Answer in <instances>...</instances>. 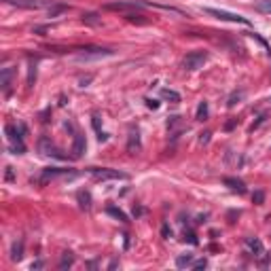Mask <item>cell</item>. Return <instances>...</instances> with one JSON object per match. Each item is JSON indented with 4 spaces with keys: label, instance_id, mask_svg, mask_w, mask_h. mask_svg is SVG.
<instances>
[{
    "label": "cell",
    "instance_id": "obj_1",
    "mask_svg": "<svg viewBox=\"0 0 271 271\" xmlns=\"http://www.w3.org/2000/svg\"><path fill=\"white\" fill-rule=\"evenodd\" d=\"M23 125H19V130L15 125H6V136H9V142H11V148L15 150V155H21L26 146H23Z\"/></svg>",
    "mask_w": 271,
    "mask_h": 271
},
{
    "label": "cell",
    "instance_id": "obj_2",
    "mask_svg": "<svg viewBox=\"0 0 271 271\" xmlns=\"http://www.w3.org/2000/svg\"><path fill=\"white\" fill-rule=\"evenodd\" d=\"M203 13H208L212 15V17H216L220 21H231V23H242V26H248V19L242 17V15H237V13H229V11H220V9H210V6H205Z\"/></svg>",
    "mask_w": 271,
    "mask_h": 271
},
{
    "label": "cell",
    "instance_id": "obj_3",
    "mask_svg": "<svg viewBox=\"0 0 271 271\" xmlns=\"http://www.w3.org/2000/svg\"><path fill=\"white\" fill-rule=\"evenodd\" d=\"M89 174L95 180H125L127 174L119 170H108V167H89Z\"/></svg>",
    "mask_w": 271,
    "mask_h": 271
},
{
    "label": "cell",
    "instance_id": "obj_4",
    "mask_svg": "<svg viewBox=\"0 0 271 271\" xmlns=\"http://www.w3.org/2000/svg\"><path fill=\"white\" fill-rule=\"evenodd\" d=\"M205 62H208V53L205 51H191L185 58V62H182V66H185V70H199Z\"/></svg>",
    "mask_w": 271,
    "mask_h": 271
},
{
    "label": "cell",
    "instance_id": "obj_5",
    "mask_svg": "<svg viewBox=\"0 0 271 271\" xmlns=\"http://www.w3.org/2000/svg\"><path fill=\"white\" fill-rule=\"evenodd\" d=\"M76 172H70V170H60V167H45L43 174H41V182H49L55 178H74Z\"/></svg>",
    "mask_w": 271,
    "mask_h": 271
},
{
    "label": "cell",
    "instance_id": "obj_6",
    "mask_svg": "<svg viewBox=\"0 0 271 271\" xmlns=\"http://www.w3.org/2000/svg\"><path fill=\"white\" fill-rule=\"evenodd\" d=\"M142 2H136V0H119V2H108L104 9L108 11H134V9H142Z\"/></svg>",
    "mask_w": 271,
    "mask_h": 271
},
{
    "label": "cell",
    "instance_id": "obj_7",
    "mask_svg": "<svg viewBox=\"0 0 271 271\" xmlns=\"http://www.w3.org/2000/svg\"><path fill=\"white\" fill-rule=\"evenodd\" d=\"M4 2L17 6V9H43V6H49V2H45V0H4Z\"/></svg>",
    "mask_w": 271,
    "mask_h": 271
},
{
    "label": "cell",
    "instance_id": "obj_8",
    "mask_svg": "<svg viewBox=\"0 0 271 271\" xmlns=\"http://www.w3.org/2000/svg\"><path fill=\"white\" fill-rule=\"evenodd\" d=\"M11 78H13V68H4L2 74H0V85H2L4 95L11 93Z\"/></svg>",
    "mask_w": 271,
    "mask_h": 271
},
{
    "label": "cell",
    "instance_id": "obj_9",
    "mask_svg": "<svg viewBox=\"0 0 271 271\" xmlns=\"http://www.w3.org/2000/svg\"><path fill=\"white\" fill-rule=\"evenodd\" d=\"M85 53L78 55V60H89V58H106V55H113V51L108 49H83Z\"/></svg>",
    "mask_w": 271,
    "mask_h": 271
},
{
    "label": "cell",
    "instance_id": "obj_10",
    "mask_svg": "<svg viewBox=\"0 0 271 271\" xmlns=\"http://www.w3.org/2000/svg\"><path fill=\"white\" fill-rule=\"evenodd\" d=\"M127 150L132 155H136V150H140V132L138 130H130V144H127Z\"/></svg>",
    "mask_w": 271,
    "mask_h": 271
},
{
    "label": "cell",
    "instance_id": "obj_11",
    "mask_svg": "<svg viewBox=\"0 0 271 271\" xmlns=\"http://www.w3.org/2000/svg\"><path fill=\"white\" fill-rule=\"evenodd\" d=\"M72 153H74V157H81L83 153H85V138L81 134H76L74 136V146H72Z\"/></svg>",
    "mask_w": 271,
    "mask_h": 271
},
{
    "label": "cell",
    "instance_id": "obj_12",
    "mask_svg": "<svg viewBox=\"0 0 271 271\" xmlns=\"http://www.w3.org/2000/svg\"><path fill=\"white\" fill-rule=\"evenodd\" d=\"M225 185H227L231 191H237V193H244V191H246L244 182L237 180V178H225Z\"/></svg>",
    "mask_w": 271,
    "mask_h": 271
},
{
    "label": "cell",
    "instance_id": "obj_13",
    "mask_svg": "<svg viewBox=\"0 0 271 271\" xmlns=\"http://www.w3.org/2000/svg\"><path fill=\"white\" fill-rule=\"evenodd\" d=\"M246 246H248V248L257 254V257H261V254H263V244L259 240H252V237H248V240H246Z\"/></svg>",
    "mask_w": 271,
    "mask_h": 271
},
{
    "label": "cell",
    "instance_id": "obj_14",
    "mask_svg": "<svg viewBox=\"0 0 271 271\" xmlns=\"http://www.w3.org/2000/svg\"><path fill=\"white\" fill-rule=\"evenodd\" d=\"M176 265L182 267H193V254H185V257H178L176 259Z\"/></svg>",
    "mask_w": 271,
    "mask_h": 271
},
{
    "label": "cell",
    "instance_id": "obj_15",
    "mask_svg": "<svg viewBox=\"0 0 271 271\" xmlns=\"http://www.w3.org/2000/svg\"><path fill=\"white\" fill-rule=\"evenodd\" d=\"M23 242H19V244H15L13 246V250H11V259L13 261H21V257H23Z\"/></svg>",
    "mask_w": 271,
    "mask_h": 271
},
{
    "label": "cell",
    "instance_id": "obj_16",
    "mask_svg": "<svg viewBox=\"0 0 271 271\" xmlns=\"http://www.w3.org/2000/svg\"><path fill=\"white\" fill-rule=\"evenodd\" d=\"M72 263H74V257L70 252H66L62 257V261H60V269H66V267H72Z\"/></svg>",
    "mask_w": 271,
    "mask_h": 271
},
{
    "label": "cell",
    "instance_id": "obj_17",
    "mask_svg": "<svg viewBox=\"0 0 271 271\" xmlns=\"http://www.w3.org/2000/svg\"><path fill=\"white\" fill-rule=\"evenodd\" d=\"M83 23H89V26H98L100 23V17L95 13H85L83 15Z\"/></svg>",
    "mask_w": 271,
    "mask_h": 271
},
{
    "label": "cell",
    "instance_id": "obj_18",
    "mask_svg": "<svg viewBox=\"0 0 271 271\" xmlns=\"http://www.w3.org/2000/svg\"><path fill=\"white\" fill-rule=\"evenodd\" d=\"M205 117H208V102H202V104L197 106V119L199 121H203Z\"/></svg>",
    "mask_w": 271,
    "mask_h": 271
},
{
    "label": "cell",
    "instance_id": "obj_19",
    "mask_svg": "<svg viewBox=\"0 0 271 271\" xmlns=\"http://www.w3.org/2000/svg\"><path fill=\"white\" fill-rule=\"evenodd\" d=\"M161 95H163L165 100H172L174 104H176V102H180V95H178L176 91H172V89H163V91H161Z\"/></svg>",
    "mask_w": 271,
    "mask_h": 271
},
{
    "label": "cell",
    "instance_id": "obj_20",
    "mask_svg": "<svg viewBox=\"0 0 271 271\" xmlns=\"http://www.w3.org/2000/svg\"><path fill=\"white\" fill-rule=\"evenodd\" d=\"M257 11H261V13H271V0H261V2L257 4Z\"/></svg>",
    "mask_w": 271,
    "mask_h": 271
},
{
    "label": "cell",
    "instance_id": "obj_21",
    "mask_svg": "<svg viewBox=\"0 0 271 271\" xmlns=\"http://www.w3.org/2000/svg\"><path fill=\"white\" fill-rule=\"evenodd\" d=\"M108 214H113V216H117L119 220H123V222H127V216L121 212V210H117V208H108Z\"/></svg>",
    "mask_w": 271,
    "mask_h": 271
},
{
    "label": "cell",
    "instance_id": "obj_22",
    "mask_svg": "<svg viewBox=\"0 0 271 271\" xmlns=\"http://www.w3.org/2000/svg\"><path fill=\"white\" fill-rule=\"evenodd\" d=\"M78 199H81V205H83V208H89V195H87V193H78Z\"/></svg>",
    "mask_w": 271,
    "mask_h": 271
},
{
    "label": "cell",
    "instance_id": "obj_23",
    "mask_svg": "<svg viewBox=\"0 0 271 271\" xmlns=\"http://www.w3.org/2000/svg\"><path fill=\"white\" fill-rule=\"evenodd\" d=\"M205 265H208V261H205V259H202V261H197V263H193V269H203Z\"/></svg>",
    "mask_w": 271,
    "mask_h": 271
},
{
    "label": "cell",
    "instance_id": "obj_24",
    "mask_svg": "<svg viewBox=\"0 0 271 271\" xmlns=\"http://www.w3.org/2000/svg\"><path fill=\"white\" fill-rule=\"evenodd\" d=\"M161 233H163V237L167 240V237H172V229H167V225H163V229H161Z\"/></svg>",
    "mask_w": 271,
    "mask_h": 271
},
{
    "label": "cell",
    "instance_id": "obj_25",
    "mask_svg": "<svg viewBox=\"0 0 271 271\" xmlns=\"http://www.w3.org/2000/svg\"><path fill=\"white\" fill-rule=\"evenodd\" d=\"M146 106H148V108H159V104H157L155 100H146Z\"/></svg>",
    "mask_w": 271,
    "mask_h": 271
},
{
    "label": "cell",
    "instance_id": "obj_26",
    "mask_svg": "<svg viewBox=\"0 0 271 271\" xmlns=\"http://www.w3.org/2000/svg\"><path fill=\"white\" fill-rule=\"evenodd\" d=\"M41 267H43L41 261H38V263H32V269H41Z\"/></svg>",
    "mask_w": 271,
    "mask_h": 271
}]
</instances>
